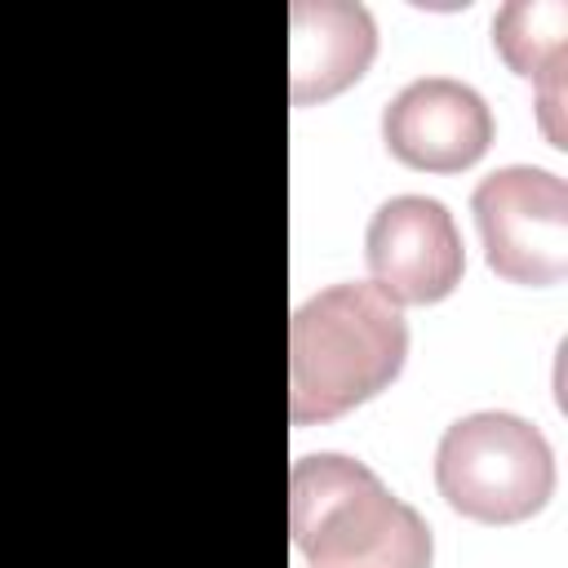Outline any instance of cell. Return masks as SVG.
Here are the masks:
<instances>
[{
  "label": "cell",
  "mask_w": 568,
  "mask_h": 568,
  "mask_svg": "<svg viewBox=\"0 0 568 568\" xmlns=\"http://www.w3.org/2000/svg\"><path fill=\"white\" fill-rule=\"evenodd\" d=\"M408 359L404 311L377 284H333L288 320V417L333 422L382 395Z\"/></svg>",
  "instance_id": "6da1fadb"
},
{
  "label": "cell",
  "mask_w": 568,
  "mask_h": 568,
  "mask_svg": "<svg viewBox=\"0 0 568 568\" xmlns=\"http://www.w3.org/2000/svg\"><path fill=\"white\" fill-rule=\"evenodd\" d=\"M288 532L315 568H430L435 559L426 519L346 453L293 462Z\"/></svg>",
  "instance_id": "7a4b0ae2"
},
{
  "label": "cell",
  "mask_w": 568,
  "mask_h": 568,
  "mask_svg": "<svg viewBox=\"0 0 568 568\" xmlns=\"http://www.w3.org/2000/svg\"><path fill=\"white\" fill-rule=\"evenodd\" d=\"M435 488L475 524H519L546 510L555 493V453L546 435L515 413H466L439 435Z\"/></svg>",
  "instance_id": "3957f363"
},
{
  "label": "cell",
  "mask_w": 568,
  "mask_h": 568,
  "mask_svg": "<svg viewBox=\"0 0 568 568\" xmlns=\"http://www.w3.org/2000/svg\"><path fill=\"white\" fill-rule=\"evenodd\" d=\"M470 213L484 240V262L506 284L546 288L568 275V186L550 169L506 164L493 169Z\"/></svg>",
  "instance_id": "277c9868"
},
{
  "label": "cell",
  "mask_w": 568,
  "mask_h": 568,
  "mask_svg": "<svg viewBox=\"0 0 568 568\" xmlns=\"http://www.w3.org/2000/svg\"><path fill=\"white\" fill-rule=\"evenodd\" d=\"M364 257L395 306L444 302L466 271L457 222L435 195H390L364 231Z\"/></svg>",
  "instance_id": "5b68a950"
},
{
  "label": "cell",
  "mask_w": 568,
  "mask_h": 568,
  "mask_svg": "<svg viewBox=\"0 0 568 568\" xmlns=\"http://www.w3.org/2000/svg\"><path fill=\"white\" fill-rule=\"evenodd\" d=\"M386 151L417 173H462L493 142V111L466 80L422 75L382 106Z\"/></svg>",
  "instance_id": "8992f818"
},
{
  "label": "cell",
  "mask_w": 568,
  "mask_h": 568,
  "mask_svg": "<svg viewBox=\"0 0 568 568\" xmlns=\"http://www.w3.org/2000/svg\"><path fill=\"white\" fill-rule=\"evenodd\" d=\"M377 53V27L364 4L351 0H297L288 44V98L293 106L324 102L351 89Z\"/></svg>",
  "instance_id": "52a82bcc"
},
{
  "label": "cell",
  "mask_w": 568,
  "mask_h": 568,
  "mask_svg": "<svg viewBox=\"0 0 568 568\" xmlns=\"http://www.w3.org/2000/svg\"><path fill=\"white\" fill-rule=\"evenodd\" d=\"M493 44L501 62L537 84V115L550 146L564 142V53H568V4L564 0H510L493 18Z\"/></svg>",
  "instance_id": "ba28073f"
}]
</instances>
